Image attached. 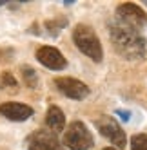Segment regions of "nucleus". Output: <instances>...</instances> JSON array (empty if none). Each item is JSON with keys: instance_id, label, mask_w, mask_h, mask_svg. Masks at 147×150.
Listing matches in <instances>:
<instances>
[{"instance_id": "1", "label": "nucleus", "mask_w": 147, "mask_h": 150, "mask_svg": "<svg viewBox=\"0 0 147 150\" xmlns=\"http://www.w3.org/2000/svg\"><path fill=\"white\" fill-rule=\"evenodd\" d=\"M109 36H111V42H113L114 49H116V52L120 56H123L125 60L134 62V60H142L145 56V52H147L145 38L138 31H133L114 20L109 29Z\"/></svg>"}, {"instance_id": "2", "label": "nucleus", "mask_w": 147, "mask_h": 150, "mask_svg": "<svg viewBox=\"0 0 147 150\" xmlns=\"http://www.w3.org/2000/svg\"><path fill=\"white\" fill-rule=\"evenodd\" d=\"M73 40H75L76 47L83 52L86 56H89L94 62H102L103 58V51H102V44L98 36L94 35V31L89 25L78 24L73 31Z\"/></svg>"}, {"instance_id": "3", "label": "nucleus", "mask_w": 147, "mask_h": 150, "mask_svg": "<svg viewBox=\"0 0 147 150\" xmlns=\"http://www.w3.org/2000/svg\"><path fill=\"white\" fill-rule=\"evenodd\" d=\"M64 143L69 150H89L94 145V139L82 121H73L64 134Z\"/></svg>"}, {"instance_id": "4", "label": "nucleus", "mask_w": 147, "mask_h": 150, "mask_svg": "<svg viewBox=\"0 0 147 150\" xmlns=\"http://www.w3.org/2000/svg\"><path fill=\"white\" fill-rule=\"evenodd\" d=\"M116 22L140 33L147 24V15L142 7L136 6V4H122L116 9Z\"/></svg>"}, {"instance_id": "5", "label": "nucleus", "mask_w": 147, "mask_h": 150, "mask_svg": "<svg viewBox=\"0 0 147 150\" xmlns=\"http://www.w3.org/2000/svg\"><path fill=\"white\" fill-rule=\"evenodd\" d=\"M96 128H98V132L109 139V141L114 145V146H118V148H125V143H127V137H125V132H123V128L116 123V120L114 117H109V116H102L100 120L96 121Z\"/></svg>"}, {"instance_id": "6", "label": "nucleus", "mask_w": 147, "mask_h": 150, "mask_svg": "<svg viewBox=\"0 0 147 150\" xmlns=\"http://www.w3.org/2000/svg\"><path fill=\"white\" fill-rule=\"evenodd\" d=\"M55 85H56V89L67 96V98L71 100H83V98H87L89 96V87L83 81L80 80H75V78H56L55 80Z\"/></svg>"}, {"instance_id": "7", "label": "nucleus", "mask_w": 147, "mask_h": 150, "mask_svg": "<svg viewBox=\"0 0 147 150\" xmlns=\"http://www.w3.org/2000/svg\"><path fill=\"white\" fill-rule=\"evenodd\" d=\"M27 150H64L53 132L36 130L27 137Z\"/></svg>"}, {"instance_id": "8", "label": "nucleus", "mask_w": 147, "mask_h": 150, "mask_svg": "<svg viewBox=\"0 0 147 150\" xmlns=\"http://www.w3.org/2000/svg\"><path fill=\"white\" fill-rule=\"evenodd\" d=\"M36 60L51 71H62L67 67V60L64 58V54L58 49L49 47V45H44L36 51Z\"/></svg>"}, {"instance_id": "9", "label": "nucleus", "mask_w": 147, "mask_h": 150, "mask_svg": "<svg viewBox=\"0 0 147 150\" xmlns=\"http://www.w3.org/2000/svg\"><path fill=\"white\" fill-rule=\"evenodd\" d=\"M0 114L11 121H26L33 116V109L26 103L18 101H6L0 105Z\"/></svg>"}, {"instance_id": "10", "label": "nucleus", "mask_w": 147, "mask_h": 150, "mask_svg": "<svg viewBox=\"0 0 147 150\" xmlns=\"http://www.w3.org/2000/svg\"><path fill=\"white\" fill-rule=\"evenodd\" d=\"M46 123H47V127L51 128L53 134L62 132L64 127H66V116L58 107H49V110L46 114Z\"/></svg>"}, {"instance_id": "11", "label": "nucleus", "mask_w": 147, "mask_h": 150, "mask_svg": "<svg viewBox=\"0 0 147 150\" xmlns=\"http://www.w3.org/2000/svg\"><path fill=\"white\" fill-rule=\"evenodd\" d=\"M22 74H24V81L29 89H36L38 87V74L33 67H22Z\"/></svg>"}, {"instance_id": "12", "label": "nucleus", "mask_w": 147, "mask_h": 150, "mask_svg": "<svg viewBox=\"0 0 147 150\" xmlns=\"http://www.w3.org/2000/svg\"><path fill=\"white\" fill-rule=\"evenodd\" d=\"M131 150H147V136L136 134L131 137Z\"/></svg>"}, {"instance_id": "13", "label": "nucleus", "mask_w": 147, "mask_h": 150, "mask_svg": "<svg viewBox=\"0 0 147 150\" xmlns=\"http://www.w3.org/2000/svg\"><path fill=\"white\" fill-rule=\"evenodd\" d=\"M67 25V20L60 18V20H49V22H46V27L51 35H58V31H62V27Z\"/></svg>"}, {"instance_id": "14", "label": "nucleus", "mask_w": 147, "mask_h": 150, "mask_svg": "<svg viewBox=\"0 0 147 150\" xmlns=\"http://www.w3.org/2000/svg\"><path fill=\"white\" fill-rule=\"evenodd\" d=\"M0 87H2V89H6V87L15 89L16 87V80L13 78L11 72H2V74H0Z\"/></svg>"}, {"instance_id": "15", "label": "nucleus", "mask_w": 147, "mask_h": 150, "mask_svg": "<svg viewBox=\"0 0 147 150\" xmlns=\"http://www.w3.org/2000/svg\"><path fill=\"white\" fill-rule=\"evenodd\" d=\"M116 114H118V116L122 117V121H129V120H131V112H129V110L118 109V110H116Z\"/></svg>"}, {"instance_id": "16", "label": "nucleus", "mask_w": 147, "mask_h": 150, "mask_svg": "<svg viewBox=\"0 0 147 150\" xmlns=\"http://www.w3.org/2000/svg\"><path fill=\"white\" fill-rule=\"evenodd\" d=\"M103 150H114V148H103Z\"/></svg>"}, {"instance_id": "17", "label": "nucleus", "mask_w": 147, "mask_h": 150, "mask_svg": "<svg viewBox=\"0 0 147 150\" xmlns=\"http://www.w3.org/2000/svg\"><path fill=\"white\" fill-rule=\"evenodd\" d=\"M2 4H4V2H2V0H0V6H2Z\"/></svg>"}]
</instances>
